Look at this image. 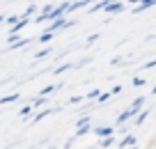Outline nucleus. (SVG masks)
Returning <instances> with one entry per match:
<instances>
[{"label": "nucleus", "mask_w": 156, "mask_h": 149, "mask_svg": "<svg viewBox=\"0 0 156 149\" xmlns=\"http://www.w3.org/2000/svg\"><path fill=\"white\" fill-rule=\"evenodd\" d=\"M73 23H76V21L67 19V16H58V19H53V21H51L48 30H51V32H58V30H62V28H71Z\"/></svg>", "instance_id": "obj_1"}, {"label": "nucleus", "mask_w": 156, "mask_h": 149, "mask_svg": "<svg viewBox=\"0 0 156 149\" xmlns=\"http://www.w3.org/2000/svg\"><path fill=\"white\" fill-rule=\"evenodd\" d=\"M126 9V5H124V0H110V2H108L106 5V14H119V12H124Z\"/></svg>", "instance_id": "obj_2"}, {"label": "nucleus", "mask_w": 156, "mask_h": 149, "mask_svg": "<svg viewBox=\"0 0 156 149\" xmlns=\"http://www.w3.org/2000/svg\"><path fill=\"white\" fill-rule=\"evenodd\" d=\"M154 5H156V0H138L136 7L131 9V14H142V12H147L149 7H154Z\"/></svg>", "instance_id": "obj_3"}, {"label": "nucleus", "mask_w": 156, "mask_h": 149, "mask_svg": "<svg viewBox=\"0 0 156 149\" xmlns=\"http://www.w3.org/2000/svg\"><path fill=\"white\" fill-rule=\"evenodd\" d=\"M28 23H30V19H28V16H21V19L16 21V23H12V25H9V34H19V32H21V30H23Z\"/></svg>", "instance_id": "obj_4"}, {"label": "nucleus", "mask_w": 156, "mask_h": 149, "mask_svg": "<svg viewBox=\"0 0 156 149\" xmlns=\"http://www.w3.org/2000/svg\"><path fill=\"white\" fill-rule=\"evenodd\" d=\"M136 142H138V138H136V135H131V133H124V138L119 140V142H115V144H117L119 149H124V147H133Z\"/></svg>", "instance_id": "obj_5"}, {"label": "nucleus", "mask_w": 156, "mask_h": 149, "mask_svg": "<svg viewBox=\"0 0 156 149\" xmlns=\"http://www.w3.org/2000/svg\"><path fill=\"white\" fill-rule=\"evenodd\" d=\"M115 142H117V140H115V133H110V135H103V138L99 140L97 147H99V149H108V147H115Z\"/></svg>", "instance_id": "obj_6"}, {"label": "nucleus", "mask_w": 156, "mask_h": 149, "mask_svg": "<svg viewBox=\"0 0 156 149\" xmlns=\"http://www.w3.org/2000/svg\"><path fill=\"white\" fill-rule=\"evenodd\" d=\"M90 131H92V119L85 122V124H80V126H76V133H73V138H83V135H87Z\"/></svg>", "instance_id": "obj_7"}, {"label": "nucleus", "mask_w": 156, "mask_h": 149, "mask_svg": "<svg viewBox=\"0 0 156 149\" xmlns=\"http://www.w3.org/2000/svg\"><path fill=\"white\" fill-rule=\"evenodd\" d=\"M94 135H99V138H103V135H110V133H115V129L112 126H94Z\"/></svg>", "instance_id": "obj_8"}, {"label": "nucleus", "mask_w": 156, "mask_h": 149, "mask_svg": "<svg viewBox=\"0 0 156 149\" xmlns=\"http://www.w3.org/2000/svg\"><path fill=\"white\" fill-rule=\"evenodd\" d=\"M46 103H48V96H44V94H39V96L32 99V108H44Z\"/></svg>", "instance_id": "obj_9"}, {"label": "nucleus", "mask_w": 156, "mask_h": 149, "mask_svg": "<svg viewBox=\"0 0 156 149\" xmlns=\"http://www.w3.org/2000/svg\"><path fill=\"white\" fill-rule=\"evenodd\" d=\"M19 92H14V94H7V96H2L0 99V106H7V103H14V101H19Z\"/></svg>", "instance_id": "obj_10"}, {"label": "nucleus", "mask_w": 156, "mask_h": 149, "mask_svg": "<svg viewBox=\"0 0 156 149\" xmlns=\"http://www.w3.org/2000/svg\"><path fill=\"white\" fill-rule=\"evenodd\" d=\"M53 112H55V108H44V110H41V112H37V115H34V124H37V122H41V119H44V117L46 115H53Z\"/></svg>", "instance_id": "obj_11"}, {"label": "nucleus", "mask_w": 156, "mask_h": 149, "mask_svg": "<svg viewBox=\"0 0 156 149\" xmlns=\"http://www.w3.org/2000/svg\"><path fill=\"white\" fill-rule=\"evenodd\" d=\"M25 44H28V39H14V41H9V51H19V48H23Z\"/></svg>", "instance_id": "obj_12"}, {"label": "nucleus", "mask_w": 156, "mask_h": 149, "mask_svg": "<svg viewBox=\"0 0 156 149\" xmlns=\"http://www.w3.org/2000/svg\"><path fill=\"white\" fill-rule=\"evenodd\" d=\"M37 9H39V7H37V5H34V0H30V5H28V7H25V12H23V16H28V19H30V16H34V14H37Z\"/></svg>", "instance_id": "obj_13"}, {"label": "nucleus", "mask_w": 156, "mask_h": 149, "mask_svg": "<svg viewBox=\"0 0 156 149\" xmlns=\"http://www.w3.org/2000/svg\"><path fill=\"white\" fill-rule=\"evenodd\" d=\"M53 34H55V32H51V30H44V32L39 34V41H41V44H51V39H53Z\"/></svg>", "instance_id": "obj_14"}, {"label": "nucleus", "mask_w": 156, "mask_h": 149, "mask_svg": "<svg viewBox=\"0 0 156 149\" xmlns=\"http://www.w3.org/2000/svg\"><path fill=\"white\" fill-rule=\"evenodd\" d=\"M145 101H147L145 96H136V99H133V101H131V108H136V110H140V108L145 106Z\"/></svg>", "instance_id": "obj_15"}, {"label": "nucleus", "mask_w": 156, "mask_h": 149, "mask_svg": "<svg viewBox=\"0 0 156 149\" xmlns=\"http://www.w3.org/2000/svg\"><path fill=\"white\" fill-rule=\"evenodd\" d=\"M76 64H60L58 69H53V73H64V71H69V69H73Z\"/></svg>", "instance_id": "obj_16"}, {"label": "nucleus", "mask_w": 156, "mask_h": 149, "mask_svg": "<svg viewBox=\"0 0 156 149\" xmlns=\"http://www.w3.org/2000/svg\"><path fill=\"white\" fill-rule=\"evenodd\" d=\"M51 53H53V48H51V46H46V48H41V51H39V53L37 55H34V58H46V55H51Z\"/></svg>", "instance_id": "obj_17"}, {"label": "nucleus", "mask_w": 156, "mask_h": 149, "mask_svg": "<svg viewBox=\"0 0 156 149\" xmlns=\"http://www.w3.org/2000/svg\"><path fill=\"white\" fill-rule=\"evenodd\" d=\"M110 92H103V94H101V92H99V96H97V103H106L108 101V99H110Z\"/></svg>", "instance_id": "obj_18"}, {"label": "nucleus", "mask_w": 156, "mask_h": 149, "mask_svg": "<svg viewBox=\"0 0 156 149\" xmlns=\"http://www.w3.org/2000/svg\"><path fill=\"white\" fill-rule=\"evenodd\" d=\"M55 90H58V85H46V87H44V90L39 92V94H44V96H48V94H53V92H55Z\"/></svg>", "instance_id": "obj_19"}, {"label": "nucleus", "mask_w": 156, "mask_h": 149, "mask_svg": "<svg viewBox=\"0 0 156 149\" xmlns=\"http://www.w3.org/2000/svg\"><path fill=\"white\" fill-rule=\"evenodd\" d=\"M34 110V108H32V103H28V106H23V108H21V117H28L30 115V112H32Z\"/></svg>", "instance_id": "obj_20"}, {"label": "nucleus", "mask_w": 156, "mask_h": 149, "mask_svg": "<svg viewBox=\"0 0 156 149\" xmlns=\"http://www.w3.org/2000/svg\"><path fill=\"white\" fill-rule=\"evenodd\" d=\"M80 101H85V99H83V96H71V99H69V106H78V103H80Z\"/></svg>", "instance_id": "obj_21"}, {"label": "nucleus", "mask_w": 156, "mask_h": 149, "mask_svg": "<svg viewBox=\"0 0 156 149\" xmlns=\"http://www.w3.org/2000/svg\"><path fill=\"white\" fill-rule=\"evenodd\" d=\"M131 85H133V87H142V85H145V80H142L140 76H136V78L131 80Z\"/></svg>", "instance_id": "obj_22"}, {"label": "nucleus", "mask_w": 156, "mask_h": 149, "mask_svg": "<svg viewBox=\"0 0 156 149\" xmlns=\"http://www.w3.org/2000/svg\"><path fill=\"white\" fill-rule=\"evenodd\" d=\"M97 96H99V90L94 87V90H90V92H87V96H85V99H90V101H92V99H97Z\"/></svg>", "instance_id": "obj_23"}, {"label": "nucleus", "mask_w": 156, "mask_h": 149, "mask_svg": "<svg viewBox=\"0 0 156 149\" xmlns=\"http://www.w3.org/2000/svg\"><path fill=\"white\" fill-rule=\"evenodd\" d=\"M19 19H21V16H16V14H12V16H7V19H5V21H7V23H9V25H12V23H16V21H19Z\"/></svg>", "instance_id": "obj_24"}, {"label": "nucleus", "mask_w": 156, "mask_h": 149, "mask_svg": "<svg viewBox=\"0 0 156 149\" xmlns=\"http://www.w3.org/2000/svg\"><path fill=\"white\" fill-rule=\"evenodd\" d=\"M156 67V60H149L147 64H142V69H154Z\"/></svg>", "instance_id": "obj_25"}, {"label": "nucleus", "mask_w": 156, "mask_h": 149, "mask_svg": "<svg viewBox=\"0 0 156 149\" xmlns=\"http://www.w3.org/2000/svg\"><path fill=\"white\" fill-rule=\"evenodd\" d=\"M85 122H90V117L87 115H83L80 119H76V126H80V124H85Z\"/></svg>", "instance_id": "obj_26"}, {"label": "nucleus", "mask_w": 156, "mask_h": 149, "mask_svg": "<svg viewBox=\"0 0 156 149\" xmlns=\"http://www.w3.org/2000/svg\"><path fill=\"white\" fill-rule=\"evenodd\" d=\"M97 39H99V32H94V34H90V37H87V44H94V41H97Z\"/></svg>", "instance_id": "obj_27"}, {"label": "nucleus", "mask_w": 156, "mask_h": 149, "mask_svg": "<svg viewBox=\"0 0 156 149\" xmlns=\"http://www.w3.org/2000/svg\"><path fill=\"white\" fill-rule=\"evenodd\" d=\"M119 92H122V85H115V87L110 90V94H119Z\"/></svg>", "instance_id": "obj_28"}, {"label": "nucleus", "mask_w": 156, "mask_h": 149, "mask_svg": "<svg viewBox=\"0 0 156 149\" xmlns=\"http://www.w3.org/2000/svg\"><path fill=\"white\" fill-rule=\"evenodd\" d=\"M73 140H76V138H71V140H67V142H64V144H62V147H64V149H69V147H73Z\"/></svg>", "instance_id": "obj_29"}, {"label": "nucleus", "mask_w": 156, "mask_h": 149, "mask_svg": "<svg viewBox=\"0 0 156 149\" xmlns=\"http://www.w3.org/2000/svg\"><path fill=\"white\" fill-rule=\"evenodd\" d=\"M124 2H131V5H136V2H138V0H124Z\"/></svg>", "instance_id": "obj_30"}, {"label": "nucleus", "mask_w": 156, "mask_h": 149, "mask_svg": "<svg viewBox=\"0 0 156 149\" xmlns=\"http://www.w3.org/2000/svg\"><path fill=\"white\" fill-rule=\"evenodd\" d=\"M151 94H156V85H154V87H151Z\"/></svg>", "instance_id": "obj_31"}, {"label": "nucleus", "mask_w": 156, "mask_h": 149, "mask_svg": "<svg viewBox=\"0 0 156 149\" xmlns=\"http://www.w3.org/2000/svg\"><path fill=\"white\" fill-rule=\"evenodd\" d=\"M2 21H5V16H2V14H0V23H2Z\"/></svg>", "instance_id": "obj_32"}, {"label": "nucleus", "mask_w": 156, "mask_h": 149, "mask_svg": "<svg viewBox=\"0 0 156 149\" xmlns=\"http://www.w3.org/2000/svg\"><path fill=\"white\" fill-rule=\"evenodd\" d=\"M92 2H94V0H87V5H92Z\"/></svg>", "instance_id": "obj_33"}, {"label": "nucleus", "mask_w": 156, "mask_h": 149, "mask_svg": "<svg viewBox=\"0 0 156 149\" xmlns=\"http://www.w3.org/2000/svg\"><path fill=\"white\" fill-rule=\"evenodd\" d=\"M151 147H154V149H156V142H151Z\"/></svg>", "instance_id": "obj_34"}, {"label": "nucleus", "mask_w": 156, "mask_h": 149, "mask_svg": "<svg viewBox=\"0 0 156 149\" xmlns=\"http://www.w3.org/2000/svg\"><path fill=\"white\" fill-rule=\"evenodd\" d=\"M12 2H14V0H12Z\"/></svg>", "instance_id": "obj_35"}]
</instances>
